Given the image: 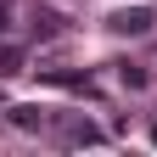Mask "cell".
<instances>
[{
    "mask_svg": "<svg viewBox=\"0 0 157 157\" xmlns=\"http://www.w3.org/2000/svg\"><path fill=\"white\" fill-rule=\"evenodd\" d=\"M107 28H112L118 39H146V34H151V6H124V11H112Z\"/></svg>",
    "mask_w": 157,
    "mask_h": 157,
    "instance_id": "obj_1",
    "label": "cell"
},
{
    "mask_svg": "<svg viewBox=\"0 0 157 157\" xmlns=\"http://www.w3.org/2000/svg\"><path fill=\"white\" fill-rule=\"evenodd\" d=\"M56 140L62 146H101L107 135L90 124V118H62V124H56Z\"/></svg>",
    "mask_w": 157,
    "mask_h": 157,
    "instance_id": "obj_2",
    "label": "cell"
},
{
    "mask_svg": "<svg viewBox=\"0 0 157 157\" xmlns=\"http://www.w3.org/2000/svg\"><path fill=\"white\" fill-rule=\"evenodd\" d=\"M6 118H11V129H23V135L51 129V112H45V107H34V101H23V107H6Z\"/></svg>",
    "mask_w": 157,
    "mask_h": 157,
    "instance_id": "obj_3",
    "label": "cell"
},
{
    "mask_svg": "<svg viewBox=\"0 0 157 157\" xmlns=\"http://www.w3.org/2000/svg\"><path fill=\"white\" fill-rule=\"evenodd\" d=\"M17 73H28V51L0 34V78H17Z\"/></svg>",
    "mask_w": 157,
    "mask_h": 157,
    "instance_id": "obj_4",
    "label": "cell"
},
{
    "mask_svg": "<svg viewBox=\"0 0 157 157\" xmlns=\"http://www.w3.org/2000/svg\"><path fill=\"white\" fill-rule=\"evenodd\" d=\"M28 28H34V39H56V34L67 28V17H62V11H51V6H34Z\"/></svg>",
    "mask_w": 157,
    "mask_h": 157,
    "instance_id": "obj_5",
    "label": "cell"
},
{
    "mask_svg": "<svg viewBox=\"0 0 157 157\" xmlns=\"http://www.w3.org/2000/svg\"><path fill=\"white\" fill-rule=\"evenodd\" d=\"M39 78H45V84H62V90H95L90 84V73H78V67H39Z\"/></svg>",
    "mask_w": 157,
    "mask_h": 157,
    "instance_id": "obj_6",
    "label": "cell"
},
{
    "mask_svg": "<svg viewBox=\"0 0 157 157\" xmlns=\"http://www.w3.org/2000/svg\"><path fill=\"white\" fill-rule=\"evenodd\" d=\"M118 78H124L129 90H146V67L140 62H118Z\"/></svg>",
    "mask_w": 157,
    "mask_h": 157,
    "instance_id": "obj_7",
    "label": "cell"
},
{
    "mask_svg": "<svg viewBox=\"0 0 157 157\" xmlns=\"http://www.w3.org/2000/svg\"><path fill=\"white\" fill-rule=\"evenodd\" d=\"M11 17H17V6H11V0H0V34L11 28Z\"/></svg>",
    "mask_w": 157,
    "mask_h": 157,
    "instance_id": "obj_8",
    "label": "cell"
},
{
    "mask_svg": "<svg viewBox=\"0 0 157 157\" xmlns=\"http://www.w3.org/2000/svg\"><path fill=\"white\" fill-rule=\"evenodd\" d=\"M151 146H157V118H151Z\"/></svg>",
    "mask_w": 157,
    "mask_h": 157,
    "instance_id": "obj_9",
    "label": "cell"
}]
</instances>
